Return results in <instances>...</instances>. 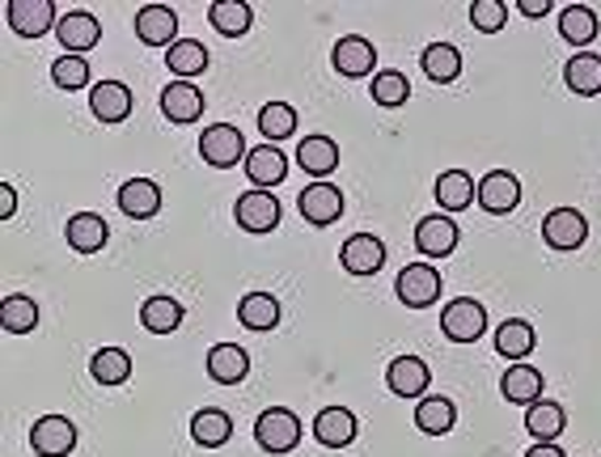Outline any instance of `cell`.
<instances>
[{"mask_svg":"<svg viewBox=\"0 0 601 457\" xmlns=\"http://www.w3.org/2000/svg\"><path fill=\"white\" fill-rule=\"evenodd\" d=\"M440 330H445L449 344H474L488 330V309L474 296H454L440 309Z\"/></svg>","mask_w":601,"mask_h":457,"instance_id":"6da1fadb","label":"cell"},{"mask_svg":"<svg viewBox=\"0 0 601 457\" xmlns=\"http://www.w3.org/2000/svg\"><path fill=\"white\" fill-rule=\"evenodd\" d=\"M254 440H259V449H267V454H293L300 440V420L288 406H267V411L254 420Z\"/></svg>","mask_w":601,"mask_h":457,"instance_id":"7a4b0ae2","label":"cell"},{"mask_svg":"<svg viewBox=\"0 0 601 457\" xmlns=\"http://www.w3.org/2000/svg\"><path fill=\"white\" fill-rule=\"evenodd\" d=\"M199 157L208 165H217V170H233L238 162H247L250 153L247 140H242V132L233 123H212L199 135Z\"/></svg>","mask_w":601,"mask_h":457,"instance_id":"3957f363","label":"cell"},{"mask_svg":"<svg viewBox=\"0 0 601 457\" xmlns=\"http://www.w3.org/2000/svg\"><path fill=\"white\" fill-rule=\"evenodd\" d=\"M394 293L407 309H428L440 301V271L428 263H407L394 280Z\"/></svg>","mask_w":601,"mask_h":457,"instance_id":"277c9868","label":"cell"},{"mask_svg":"<svg viewBox=\"0 0 601 457\" xmlns=\"http://www.w3.org/2000/svg\"><path fill=\"white\" fill-rule=\"evenodd\" d=\"M30 449L39 457H68L77 449V424L68 415H43L30 428Z\"/></svg>","mask_w":601,"mask_h":457,"instance_id":"5b68a950","label":"cell"},{"mask_svg":"<svg viewBox=\"0 0 601 457\" xmlns=\"http://www.w3.org/2000/svg\"><path fill=\"white\" fill-rule=\"evenodd\" d=\"M4 18H9V26H13L18 39H43L52 26H59L52 0H9Z\"/></svg>","mask_w":601,"mask_h":457,"instance_id":"8992f818","label":"cell"},{"mask_svg":"<svg viewBox=\"0 0 601 457\" xmlns=\"http://www.w3.org/2000/svg\"><path fill=\"white\" fill-rule=\"evenodd\" d=\"M233 213H238V225L247 229V233H272L275 225H280V199H275L272 191H254L250 187L247 195H238V204H233Z\"/></svg>","mask_w":601,"mask_h":457,"instance_id":"52a82bcc","label":"cell"},{"mask_svg":"<svg viewBox=\"0 0 601 457\" xmlns=\"http://www.w3.org/2000/svg\"><path fill=\"white\" fill-rule=\"evenodd\" d=\"M521 178L513 170H492V174H483V183H479V208L492 216H509L513 208L521 204Z\"/></svg>","mask_w":601,"mask_h":457,"instance_id":"ba28073f","label":"cell"},{"mask_svg":"<svg viewBox=\"0 0 601 457\" xmlns=\"http://www.w3.org/2000/svg\"><path fill=\"white\" fill-rule=\"evenodd\" d=\"M428 381H433V369H428L419 356H394L390 369H385V385H390V394H398V399H428V394H424Z\"/></svg>","mask_w":601,"mask_h":457,"instance_id":"9c48e42d","label":"cell"},{"mask_svg":"<svg viewBox=\"0 0 601 457\" xmlns=\"http://www.w3.org/2000/svg\"><path fill=\"white\" fill-rule=\"evenodd\" d=\"M136 39L144 47H174L178 43V13L170 4H144L136 13Z\"/></svg>","mask_w":601,"mask_h":457,"instance_id":"30bf717a","label":"cell"},{"mask_svg":"<svg viewBox=\"0 0 601 457\" xmlns=\"http://www.w3.org/2000/svg\"><path fill=\"white\" fill-rule=\"evenodd\" d=\"M297 208L300 216L309 220V225H335L339 216H343V191L335 187V183H309V187L297 195Z\"/></svg>","mask_w":601,"mask_h":457,"instance_id":"8fae6325","label":"cell"},{"mask_svg":"<svg viewBox=\"0 0 601 457\" xmlns=\"http://www.w3.org/2000/svg\"><path fill=\"white\" fill-rule=\"evenodd\" d=\"M584 238H589V220L576 208H550L543 220V242L550 250H576V246H584Z\"/></svg>","mask_w":601,"mask_h":457,"instance_id":"7c38bea8","label":"cell"},{"mask_svg":"<svg viewBox=\"0 0 601 457\" xmlns=\"http://www.w3.org/2000/svg\"><path fill=\"white\" fill-rule=\"evenodd\" d=\"M247 178L254 191H272L288 178V157L280 144H254L247 157Z\"/></svg>","mask_w":601,"mask_h":457,"instance_id":"4fadbf2b","label":"cell"},{"mask_svg":"<svg viewBox=\"0 0 601 457\" xmlns=\"http://www.w3.org/2000/svg\"><path fill=\"white\" fill-rule=\"evenodd\" d=\"M415 246H419V254H428V259L454 254V250H458V225H454V216H445V213L424 216V220L415 225Z\"/></svg>","mask_w":601,"mask_h":457,"instance_id":"5bb4252c","label":"cell"},{"mask_svg":"<svg viewBox=\"0 0 601 457\" xmlns=\"http://www.w3.org/2000/svg\"><path fill=\"white\" fill-rule=\"evenodd\" d=\"M330 64H335V73H343V77H369V73L378 68V47H373L369 39H360V34H348V39L335 43ZM373 77H378V73H373Z\"/></svg>","mask_w":601,"mask_h":457,"instance_id":"9a60e30c","label":"cell"},{"mask_svg":"<svg viewBox=\"0 0 601 457\" xmlns=\"http://www.w3.org/2000/svg\"><path fill=\"white\" fill-rule=\"evenodd\" d=\"M339 263L348 275H378L385 263V242L373 233H352L339 250Z\"/></svg>","mask_w":601,"mask_h":457,"instance_id":"2e32d148","label":"cell"},{"mask_svg":"<svg viewBox=\"0 0 601 457\" xmlns=\"http://www.w3.org/2000/svg\"><path fill=\"white\" fill-rule=\"evenodd\" d=\"M55 39L68 47V55H89L94 47H98V39H102V26H98V18H94V13L73 9V13H64V18H59Z\"/></svg>","mask_w":601,"mask_h":457,"instance_id":"e0dca14e","label":"cell"},{"mask_svg":"<svg viewBox=\"0 0 601 457\" xmlns=\"http://www.w3.org/2000/svg\"><path fill=\"white\" fill-rule=\"evenodd\" d=\"M89 110H94V119H102V123H123V119L132 115V89L123 81H94V89H89Z\"/></svg>","mask_w":601,"mask_h":457,"instance_id":"ac0fdd59","label":"cell"},{"mask_svg":"<svg viewBox=\"0 0 601 457\" xmlns=\"http://www.w3.org/2000/svg\"><path fill=\"white\" fill-rule=\"evenodd\" d=\"M119 213L132 220H153L162 213V187L153 178H128L119 187Z\"/></svg>","mask_w":601,"mask_h":457,"instance_id":"d6986e66","label":"cell"},{"mask_svg":"<svg viewBox=\"0 0 601 457\" xmlns=\"http://www.w3.org/2000/svg\"><path fill=\"white\" fill-rule=\"evenodd\" d=\"M356 411L348 406H327V411H318V420H314V436H318V445H327V449H348L356 440Z\"/></svg>","mask_w":601,"mask_h":457,"instance_id":"ffe728a7","label":"cell"},{"mask_svg":"<svg viewBox=\"0 0 601 457\" xmlns=\"http://www.w3.org/2000/svg\"><path fill=\"white\" fill-rule=\"evenodd\" d=\"M437 208L445 216H454V213H462V208H470L474 199H479V183L466 174V170H445L437 178Z\"/></svg>","mask_w":601,"mask_h":457,"instance_id":"44dd1931","label":"cell"},{"mask_svg":"<svg viewBox=\"0 0 601 457\" xmlns=\"http://www.w3.org/2000/svg\"><path fill=\"white\" fill-rule=\"evenodd\" d=\"M162 115L170 123H195L199 115H204V94L195 89L192 81H174L162 89Z\"/></svg>","mask_w":601,"mask_h":457,"instance_id":"7402d4cb","label":"cell"},{"mask_svg":"<svg viewBox=\"0 0 601 457\" xmlns=\"http://www.w3.org/2000/svg\"><path fill=\"white\" fill-rule=\"evenodd\" d=\"M500 394L517 406L543 403V373L534 364H509L504 377H500Z\"/></svg>","mask_w":601,"mask_h":457,"instance_id":"603a6c76","label":"cell"},{"mask_svg":"<svg viewBox=\"0 0 601 457\" xmlns=\"http://www.w3.org/2000/svg\"><path fill=\"white\" fill-rule=\"evenodd\" d=\"M297 165L305 174H318V183H327V174H335L339 165V144L330 135H305L297 144Z\"/></svg>","mask_w":601,"mask_h":457,"instance_id":"cb8c5ba5","label":"cell"},{"mask_svg":"<svg viewBox=\"0 0 601 457\" xmlns=\"http://www.w3.org/2000/svg\"><path fill=\"white\" fill-rule=\"evenodd\" d=\"M64 238L73 250H81V254H94V250H102L110 242V229L107 220L98 213H77L68 216V225H64Z\"/></svg>","mask_w":601,"mask_h":457,"instance_id":"d4e9b609","label":"cell"},{"mask_svg":"<svg viewBox=\"0 0 601 457\" xmlns=\"http://www.w3.org/2000/svg\"><path fill=\"white\" fill-rule=\"evenodd\" d=\"M250 373V351L238 344H212L208 351V377L220 385H238Z\"/></svg>","mask_w":601,"mask_h":457,"instance_id":"484cf974","label":"cell"},{"mask_svg":"<svg viewBox=\"0 0 601 457\" xmlns=\"http://www.w3.org/2000/svg\"><path fill=\"white\" fill-rule=\"evenodd\" d=\"M229 436H233V420H229V411H220V406H199V411L192 415V440L195 445H204V449H220Z\"/></svg>","mask_w":601,"mask_h":457,"instance_id":"4316f807","label":"cell"},{"mask_svg":"<svg viewBox=\"0 0 601 457\" xmlns=\"http://www.w3.org/2000/svg\"><path fill=\"white\" fill-rule=\"evenodd\" d=\"M183 318H187V309L165 293L149 296V301L140 305V323H144V330H153V335H174V330L183 326Z\"/></svg>","mask_w":601,"mask_h":457,"instance_id":"83f0119b","label":"cell"},{"mask_svg":"<svg viewBox=\"0 0 601 457\" xmlns=\"http://www.w3.org/2000/svg\"><path fill=\"white\" fill-rule=\"evenodd\" d=\"M564 428H568V411H564L559 403L543 399V403L525 406V432H529L538 445H550Z\"/></svg>","mask_w":601,"mask_h":457,"instance_id":"f1b7e54d","label":"cell"},{"mask_svg":"<svg viewBox=\"0 0 601 457\" xmlns=\"http://www.w3.org/2000/svg\"><path fill=\"white\" fill-rule=\"evenodd\" d=\"M564 81L580 98H598L601 94V55L598 52H576L564 68Z\"/></svg>","mask_w":601,"mask_h":457,"instance_id":"f546056e","label":"cell"},{"mask_svg":"<svg viewBox=\"0 0 601 457\" xmlns=\"http://www.w3.org/2000/svg\"><path fill=\"white\" fill-rule=\"evenodd\" d=\"M208 22L225 39H242L254 26V9H250L247 0H217V4H208Z\"/></svg>","mask_w":601,"mask_h":457,"instance_id":"4dcf8cb0","label":"cell"},{"mask_svg":"<svg viewBox=\"0 0 601 457\" xmlns=\"http://www.w3.org/2000/svg\"><path fill=\"white\" fill-rule=\"evenodd\" d=\"M419 64H424L428 81H437V85H449L462 77V52H458L454 43H428L424 55H419Z\"/></svg>","mask_w":601,"mask_h":457,"instance_id":"1f68e13d","label":"cell"},{"mask_svg":"<svg viewBox=\"0 0 601 457\" xmlns=\"http://www.w3.org/2000/svg\"><path fill=\"white\" fill-rule=\"evenodd\" d=\"M598 13L589 9V4H568V9H559V34L572 43V47H589L593 39H598Z\"/></svg>","mask_w":601,"mask_h":457,"instance_id":"d6a6232c","label":"cell"},{"mask_svg":"<svg viewBox=\"0 0 601 457\" xmlns=\"http://www.w3.org/2000/svg\"><path fill=\"white\" fill-rule=\"evenodd\" d=\"M454 424H458V406L449 403V399H440V394L419 399V406H415V428L419 432L445 436V432H454Z\"/></svg>","mask_w":601,"mask_h":457,"instance_id":"836d02e7","label":"cell"},{"mask_svg":"<svg viewBox=\"0 0 601 457\" xmlns=\"http://www.w3.org/2000/svg\"><path fill=\"white\" fill-rule=\"evenodd\" d=\"M495 351L509 356L513 364H525V356L534 351V326L525 318H509V323L495 326Z\"/></svg>","mask_w":601,"mask_h":457,"instance_id":"e575fe53","label":"cell"},{"mask_svg":"<svg viewBox=\"0 0 601 457\" xmlns=\"http://www.w3.org/2000/svg\"><path fill=\"white\" fill-rule=\"evenodd\" d=\"M165 68L178 73V81H192L208 68V47L199 39H178L170 52H165Z\"/></svg>","mask_w":601,"mask_h":457,"instance_id":"d590c367","label":"cell"},{"mask_svg":"<svg viewBox=\"0 0 601 457\" xmlns=\"http://www.w3.org/2000/svg\"><path fill=\"white\" fill-rule=\"evenodd\" d=\"M238 318L247 330H275L280 326V301L272 293H247L238 301Z\"/></svg>","mask_w":601,"mask_h":457,"instance_id":"8d00e7d4","label":"cell"},{"mask_svg":"<svg viewBox=\"0 0 601 457\" xmlns=\"http://www.w3.org/2000/svg\"><path fill=\"white\" fill-rule=\"evenodd\" d=\"M89 373L98 385H123L132 377V356L123 348H98L89 360Z\"/></svg>","mask_w":601,"mask_h":457,"instance_id":"74e56055","label":"cell"},{"mask_svg":"<svg viewBox=\"0 0 601 457\" xmlns=\"http://www.w3.org/2000/svg\"><path fill=\"white\" fill-rule=\"evenodd\" d=\"M0 323H4L9 335H30V330L39 326V305L22 293L4 296V301H0Z\"/></svg>","mask_w":601,"mask_h":457,"instance_id":"f35d334b","label":"cell"},{"mask_svg":"<svg viewBox=\"0 0 601 457\" xmlns=\"http://www.w3.org/2000/svg\"><path fill=\"white\" fill-rule=\"evenodd\" d=\"M259 132H263V140H288L297 132V110L288 102H267L259 110Z\"/></svg>","mask_w":601,"mask_h":457,"instance_id":"ab89813d","label":"cell"},{"mask_svg":"<svg viewBox=\"0 0 601 457\" xmlns=\"http://www.w3.org/2000/svg\"><path fill=\"white\" fill-rule=\"evenodd\" d=\"M89 77H94V73H89V59H85V55H59L52 64V81L59 85V89H68V94H73V89H85ZM89 89H94V85H89Z\"/></svg>","mask_w":601,"mask_h":457,"instance_id":"60d3db41","label":"cell"},{"mask_svg":"<svg viewBox=\"0 0 601 457\" xmlns=\"http://www.w3.org/2000/svg\"><path fill=\"white\" fill-rule=\"evenodd\" d=\"M411 98V81L403 77V73H394V68H385V73H378L373 77V102L378 107H403Z\"/></svg>","mask_w":601,"mask_h":457,"instance_id":"b9f144b4","label":"cell"},{"mask_svg":"<svg viewBox=\"0 0 601 457\" xmlns=\"http://www.w3.org/2000/svg\"><path fill=\"white\" fill-rule=\"evenodd\" d=\"M509 22V4L504 0H474L470 4V26L483 30V34H495V30H504Z\"/></svg>","mask_w":601,"mask_h":457,"instance_id":"7bdbcfd3","label":"cell"},{"mask_svg":"<svg viewBox=\"0 0 601 457\" xmlns=\"http://www.w3.org/2000/svg\"><path fill=\"white\" fill-rule=\"evenodd\" d=\"M13 213H18V195H13L9 183H0V220H9Z\"/></svg>","mask_w":601,"mask_h":457,"instance_id":"ee69618b","label":"cell"},{"mask_svg":"<svg viewBox=\"0 0 601 457\" xmlns=\"http://www.w3.org/2000/svg\"><path fill=\"white\" fill-rule=\"evenodd\" d=\"M521 13H525V18H547L550 0H521Z\"/></svg>","mask_w":601,"mask_h":457,"instance_id":"f6af8a7d","label":"cell"},{"mask_svg":"<svg viewBox=\"0 0 601 457\" xmlns=\"http://www.w3.org/2000/svg\"><path fill=\"white\" fill-rule=\"evenodd\" d=\"M525 457H568V454H564L559 445H529V449H525Z\"/></svg>","mask_w":601,"mask_h":457,"instance_id":"bcb514c9","label":"cell"}]
</instances>
